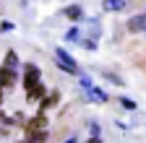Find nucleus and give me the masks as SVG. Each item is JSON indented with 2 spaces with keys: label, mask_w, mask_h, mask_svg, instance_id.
Returning <instances> with one entry per match:
<instances>
[{
  "label": "nucleus",
  "mask_w": 146,
  "mask_h": 143,
  "mask_svg": "<svg viewBox=\"0 0 146 143\" xmlns=\"http://www.w3.org/2000/svg\"><path fill=\"white\" fill-rule=\"evenodd\" d=\"M44 125H47V120H44V115L39 112V115H36V117L26 125V130H29V133H42V130H44Z\"/></svg>",
  "instance_id": "nucleus-3"
},
{
  "label": "nucleus",
  "mask_w": 146,
  "mask_h": 143,
  "mask_svg": "<svg viewBox=\"0 0 146 143\" xmlns=\"http://www.w3.org/2000/svg\"><path fill=\"white\" fill-rule=\"evenodd\" d=\"M13 83H16V70L0 68V88H3V86H13Z\"/></svg>",
  "instance_id": "nucleus-5"
},
{
  "label": "nucleus",
  "mask_w": 146,
  "mask_h": 143,
  "mask_svg": "<svg viewBox=\"0 0 146 143\" xmlns=\"http://www.w3.org/2000/svg\"><path fill=\"white\" fill-rule=\"evenodd\" d=\"M24 143H29V140H24Z\"/></svg>",
  "instance_id": "nucleus-15"
},
{
  "label": "nucleus",
  "mask_w": 146,
  "mask_h": 143,
  "mask_svg": "<svg viewBox=\"0 0 146 143\" xmlns=\"http://www.w3.org/2000/svg\"><path fill=\"white\" fill-rule=\"evenodd\" d=\"M65 16H68L70 21H78L81 18V8L78 5H70V8H65Z\"/></svg>",
  "instance_id": "nucleus-8"
},
{
  "label": "nucleus",
  "mask_w": 146,
  "mask_h": 143,
  "mask_svg": "<svg viewBox=\"0 0 146 143\" xmlns=\"http://www.w3.org/2000/svg\"><path fill=\"white\" fill-rule=\"evenodd\" d=\"M86 91H89V96H91V99H97V101H107V94H104V91H99L97 86H86Z\"/></svg>",
  "instance_id": "nucleus-7"
},
{
  "label": "nucleus",
  "mask_w": 146,
  "mask_h": 143,
  "mask_svg": "<svg viewBox=\"0 0 146 143\" xmlns=\"http://www.w3.org/2000/svg\"><path fill=\"white\" fill-rule=\"evenodd\" d=\"M128 29H131V31H146V13L133 16V18L128 21Z\"/></svg>",
  "instance_id": "nucleus-4"
},
{
  "label": "nucleus",
  "mask_w": 146,
  "mask_h": 143,
  "mask_svg": "<svg viewBox=\"0 0 146 143\" xmlns=\"http://www.w3.org/2000/svg\"><path fill=\"white\" fill-rule=\"evenodd\" d=\"M39 83H42L39 68H36V65H26V68H24V88H26V91H31V88L39 86Z\"/></svg>",
  "instance_id": "nucleus-1"
},
{
  "label": "nucleus",
  "mask_w": 146,
  "mask_h": 143,
  "mask_svg": "<svg viewBox=\"0 0 146 143\" xmlns=\"http://www.w3.org/2000/svg\"><path fill=\"white\" fill-rule=\"evenodd\" d=\"M55 101H58V94H50V96L39 104V109H47V107H50V104H55Z\"/></svg>",
  "instance_id": "nucleus-11"
},
{
  "label": "nucleus",
  "mask_w": 146,
  "mask_h": 143,
  "mask_svg": "<svg viewBox=\"0 0 146 143\" xmlns=\"http://www.w3.org/2000/svg\"><path fill=\"white\" fill-rule=\"evenodd\" d=\"M102 5H104V11H120L128 5V0H104Z\"/></svg>",
  "instance_id": "nucleus-6"
},
{
  "label": "nucleus",
  "mask_w": 146,
  "mask_h": 143,
  "mask_svg": "<svg viewBox=\"0 0 146 143\" xmlns=\"http://www.w3.org/2000/svg\"><path fill=\"white\" fill-rule=\"evenodd\" d=\"M55 57H58V63L63 65V70H68V73H78V65H76V60H73L68 52L58 49V52H55Z\"/></svg>",
  "instance_id": "nucleus-2"
},
{
  "label": "nucleus",
  "mask_w": 146,
  "mask_h": 143,
  "mask_svg": "<svg viewBox=\"0 0 146 143\" xmlns=\"http://www.w3.org/2000/svg\"><path fill=\"white\" fill-rule=\"evenodd\" d=\"M65 143H76V138H70V140H65Z\"/></svg>",
  "instance_id": "nucleus-14"
},
{
  "label": "nucleus",
  "mask_w": 146,
  "mask_h": 143,
  "mask_svg": "<svg viewBox=\"0 0 146 143\" xmlns=\"http://www.w3.org/2000/svg\"><path fill=\"white\" fill-rule=\"evenodd\" d=\"M42 96H44V86H42V83H39V86H34L31 91H29V99H31V101H36V99H42Z\"/></svg>",
  "instance_id": "nucleus-9"
},
{
  "label": "nucleus",
  "mask_w": 146,
  "mask_h": 143,
  "mask_svg": "<svg viewBox=\"0 0 146 143\" xmlns=\"http://www.w3.org/2000/svg\"><path fill=\"white\" fill-rule=\"evenodd\" d=\"M86 143H99V138H91V140H86Z\"/></svg>",
  "instance_id": "nucleus-13"
},
{
  "label": "nucleus",
  "mask_w": 146,
  "mask_h": 143,
  "mask_svg": "<svg viewBox=\"0 0 146 143\" xmlns=\"http://www.w3.org/2000/svg\"><path fill=\"white\" fill-rule=\"evenodd\" d=\"M120 104H123V107H128V109H133V107H136V104H133V101H131V99H125V96H123V99H120Z\"/></svg>",
  "instance_id": "nucleus-12"
},
{
  "label": "nucleus",
  "mask_w": 146,
  "mask_h": 143,
  "mask_svg": "<svg viewBox=\"0 0 146 143\" xmlns=\"http://www.w3.org/2000/svg\"><path fill=\"white\" fill-rule=\"evenodd\" d=\"M16 65H18L16 52H8V55H5V68H8V70H16Z\"/></svg>",
  "instance_id": "nucleus-10"
}]
</instances>
